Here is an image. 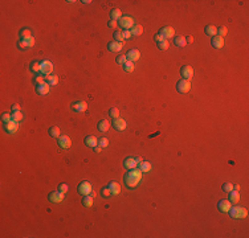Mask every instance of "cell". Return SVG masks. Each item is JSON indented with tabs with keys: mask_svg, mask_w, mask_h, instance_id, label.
<instances>
[{
	"mask_svg": "<svg viewBox=\"0 0 249 238\" xmlns=\"http://www.w3.org/2000/svg\"><path fill=\"white\" fill-rule=\"evenodd\" d=\"M142 175H143V172H142L139 168H133V169H129L126 173L123 176V181H124V185L129 188V189H134L137 188L138 185H139L141 180H142Z\"/></svg>",
	"mask_w": 249,
	"mask_h": 238,
	"instance_id": "6da1fadb",
	"label": "cell"
},
{
	"mask_svg": "<svg viewBox=\"0 0 249 238\" xmlns=\"http://www.w3.org/2000/svg\"><path fill=\"white\" fill-rule=\"evenodd\" d=\"M228 213H229V216L232 218H245L248 216V210L245 208H243V206L235 205V206H231Z\"/></svg>",
	"mask_w": 249,
	"mask_h": 238,
	"instance_id": "7a4b0ae2",
	"label": "cell"
},
{
	"mask_svg": "<svg viewBox=\"0 0 249 238\" xmlns=\"http://www.w3.org/2000/svg\"><path fill=\"white\" fill-rule=\"evenodd\" d=\"M118 25L121 26L123 30H130L133 26L135 25V23H134V19H133L131 16H122L121 19L118 20Z\"/></svg>",
	"mask_w": 249,
	"mask_h": 238,
	"instance_id": "3957f363",
	"label": "cell"
},
{
	"mask_svg": "<svg viewBox=\"0 0 249 238\" xmlns=\"http://www.w3.org/2000/svg\"><path fill=\"white\" fill-rule=\"evenodd\" d=\"M176 90H178V93H180V94H187V93L191 90V82L188 79H180V81H178V83H176Z\"/></svg>",
	"mask_w": 249,
	"mask_h": 238,
	"instance_id": "277c9868",
	"label": "cell"
},
{
	"mask_svg": "<svg viewBox=\"0 0 249 238\" xmlns=\"http://www.w3.org/2000/svg\"><path fill=\"white\" fill-rule=\"evenodd\" d=\"M77 191H78V193L81 196H89L92 193V191H93V187H92V184L89 181H82V183L78 184Z\"/></svg>",
	"mask_w": 249,
	"mask_h": 238,
	"instance_id": "5b68a950",
	"label": "cell"
},
{
	"mask_svg": "<svg viewBox=\"0 0 249 238\" xmlns=\"http://www.w3.org/2000/svg\"><path fill=\"white\" fill-rule=\"evenodd\" d=\"M64 197H65L64 193H61L60 191H56V192H51L48 195V200L53 202V204H60V202L64 201Z\"/></svg>",
	"mask_w": 249,
	"mask_h": 238,
	"instance_id": "8992f818",
	"label": "cell"
},
{
	"mask_svg": "<svg viewBox=\"0 0 249 238\" xmlns=\"http://www.w3.org/2000/svg\"><path fill=\"white\" fill-rule=\"evenodd\" d=\"M70 109L73 110L74 113H84L88 110V103L85 101H78V102H73L70 105Z\"/></svg>",
	"mask_w": 249,
	"mask_h": 238,
	"instance_id": "52a82bcc",
	"label": "cell"
},
{
	"mask_svg": "<svg viewBox=\"0 0 249 238\" xmlns=\"http://www.w3.org/2000/svg\"><path fill=\"white\" fill-rule=\"evenodd\" d=\"M161 36L164 38V40H168V38H171V37H175V30H174V28L172 26H163V28L159 30L158 32Z\"/></svg>",
	"mask_w": 249,
	"mask_h": 238,
	"instance_id": "ba28073f",
	"label": "cell"
},
{
	"mask_svg": "<svg viewBox=\"0 0 249 238\" xmlns=\"http://www.w3.org/2000/svg\"><path fill=\"white\" fill-rule=\"evenodd\" d=\"M180 76L183 77V79H190L194 77V69H192V66H190V65H184V66H182V69H180Z\"/></svg>",
	"mask_w": 249,
	"mask_h": 238,
	"instance_id": "9c48e42d",
	"label": "cell"
},
{
	"mask_svg": "<svg viewBox=\"0 0 249 238\" xmlns=\"http://www.w3.org/2000/svg\"><path fill=\"white\" fill-rule=\"evenodd\" d=\"M57 139H59L57 140V143H59V145L61 148H64V149L70 148V145H72V140H70V138L68 135H61Z\"/></svg>",
	"mask_w": 249,
	"mask_h": 238,
	"instance_id": "30bf717a",
	"label": "cell"
},
{
	"mask_svg": "<svg viewBox=\"0 0 249 238\" xmlns=\"http://www.w3.org/2000/svg\"><path fill=\"white\" fill-rule=\"evenodd\" d=\"M53 72V64L51 61H41V74H45V76H51Z\"/></svg>",
	"mask_w": 249,
	"mask_h": 238,
	"instance_id": "8fae6325",
	"label": "cell"
},
{
	"mask_svg": "<svg viewBox=\"0 0 249 238\" xmlns=\"http://www.w3.org/2000/svg\"><path fill=\"white\" fill-rule=\"evenodd\" d=\"M113 126H114V129L117 131H124L126 130V127H127V123L122 118H115L113 121Z\"/></svg>",
	"mask_w": 249,
	"mask_h": 238,
	"instance_id": "7c38bea8",
	"label": "cell"
},
{
	"mask_svg": "<svg viewBox=\"0 0 249 238\" xmlns=\"http://www.w3.org/2000/svg\"><path fill=\"white\" fill-rule=\"evenodd\" d=\"M4 130H6L8 134H15V132L19 130V125H17V122H15V121H10V122L4 123Z\"/></svg>",
	"mask_w": 249,
	"mask_h": 238,
	"instance_id": "4fadbf2b",
	"label": "cell"
},
{
	"mask_svg": "<svg viewBox=\"0 0 249 238\" xmlns=\"http://www.w3.org/2000/svg\"><path fill=\"white\" fill-rule=\"evenodd\" d=\"M51 90V85L48 82H44V83H40V85H36V93L39 95H45L48 94Z\"/></svg>",
	"mask_w": 249,
	"mask_h": 238,
	"instance_id": "5bb4252c",
	"label": "cell"
},
{
	"mask_svg": "<svg viewBox=\"0 0 249 238\" xmlns=\"http://www.w3.org/2000/svg\"><path fill=\"white\" fill-rule=\"evenodd\" d=\"M126 57H127V61H131V62L135 64V61H138L141 58V52L138 49H130L127 52Z\"/></svg>",
	"mask_w": 249,
	"mask_h": 238,
	"instance_id": "9a60e30c",
	"label": "cell"
},
{
	"mask_svg": "<svg viewBox=\"0 0 249 238\" xmlns=\"http://www.w3.org/2000/svg\"><path fill=\"white\" fill-rule=\"evenodd\" d=\"M84 143H85L88 147L94 148V147H97V145H98V138H97V136H94V135H88L86 138L84 139Z\"/></svg>",
	"mask_w": 249,
	"mask_h": 238,
	"instance_id": "2e32d148",
	"label": "cell"
},
{
	"mask_svg": "<svg viewBox=\"0 0 249 238\" xmlns=\"http://www.w3.org/2000/svg\"><path fill=\"white\" fill-rule=\"evenodd\" d=\"M211 44H212L213 48H216V49H221V48L224 46V37L219 36V34H216V36L212 37Z\"/></svg>",
	"mask_w": 249,
	"mask_h": 238,
	"instance_id": "e0dca14e",
	"label": "cell"
},
{
	"mask_svg": "<svg viewBox=\"0 0 249 238\" xmlns=\"http://www.w3.org/2000/svg\"><path fill=\"white\" fill-rule=\"evenodd\" d=\"M122 48H123V44H122V42H118V41H114V40L108 44V49H109L110 52H113V53L121 52Z\"/></svg>",
	"mask_w": 249,
	"mask_h": 238,
	"instance_id": "ac0fdd59",
	"label": "cell"
},
{
	"mask_svg": "<svg viewBox=\"0 0 249 238\" xmlns=\"http://www.w3.org/2000/svg\"><path fill=\"white\" fill-rule=\"evenodd\" d=\"M137 165H138V161H137L135 157H127V159H124V161H123V167L127 171L133 169V168H137Z\"/></svg>",
	"mask_w": 249,
	"mask_h": 238,
	"instance_id": "d6986e66",
	"label": "cell"
},
{
	"mask_svg": "<svg viewBox=\"0 0 249 238\" xmlns=\"http://www.w3.org/2000/svg\"><path fill=\"white\" fill-rule=\"evenodd\" d=\"M231 201L229 200H220L217 202V208L220 212H224V213H228V210L231 209Z\"/></svg>",
	"mask_w": 249,
	"mask_h": 238,
	"instance_id": "ffe728a7",
	"label": "cell"
},
{
	"mask_svg": "<svg viewBox=\"0 0 249 238\" xmlns=\"http://www.w3.org/2000/svg\"><path fill=\"white\" fill-rule=\"evenodd\" d=\"M97 129H98V131L101 132H108L109 129H110V123L108 119H101V121L98 122V125H97Z\"/></svg>",
	"mask_w": 249,
	"mask_h": 238,
	"instance_id": "44dd1931",
	"label": "cell"
},
{
	"mask_svg": "<svg viewBox=\"0 0 249 238\" xmlns=\"http://www.w3.org/2000/svg\"><path fill=\"white\" fill-rule=\"evenodd\" d=\"M109 189H110V192H112V195H114V196H117V195H119L121 193V185H119L117 181H112V183H109Z\"/></svg>",
	"mask_w": 249,
	"mask_h": 238,
	"instance_id": "7402d4cb",
	"label": "cell"
},
{
	"mask_svg": "<svg viewBox=\"0 0 249 238\" xmlns=\"http://www.w3.org/2000/svg\"><path fill=\"white\" fill-rule=\"evenodd\" d=\"M139 169L143 172V173H147V172H150L151 169H153V165H151L150 161H146V160H142L139 163Z\"/></svg>",
	"mask_w": 249,
	"mask_h": 238,
	"instance_id": "603a6c76",
	"label": "cell"
},
{
	"mask_svg": "<svg viewBox=\"0 0 249 238\" xmlns=\"http://www.w3.org/2000/svg\"><path fill=\"white\" fill-rule=\"evenodd\" d=\"M229 201H231V204H237V202L240 201V193H239V191H231L229 193Z\"/></svg>",
	"mask_w": 249,
	"mask_h": 238,
	"instance_id": "cb8c5ba5",
	"label": "cell"
},
{
	"mask_svg": "<svg viewBox=\"0 0 249 238\" xmlns=\"http://www.w3.org/2000/svg\"><path fill=\"white\" fill-rule=\"evenodd\" d=\"M204 32H206L207 36L213 37V36H216L217 34V28L215 25H207L206 28H204Z\"/></svg>",
	"mask_w": 249,
	"mask_h": 238,
	"instance_id": "d4e9b609",
	"label": "cell"
},
{
	"mask_svg": "<svg viewBox=\"0 0 249 238\" xmlns=\"http://www.w3.org/2000/svg\"><path fill=\"white\" fill-rule=\"evenodd\" d=\"M122 16H123L122 12H121V10H118V8H113V10L110 11V17H112V20L118 21Z\"/></svg>",
	"mask_w": 249,
	"mask_h": 238,
	"instance_id": "484cf974",
	"label": "cell"
},
{
	"mask_svg": "<svg viewBox=\"0 0 249 238\" xmlns=\"http://www.w3.org/2000/svg\"><path fill=\"white\" fill-rule=\"evenodd\" d=\"M130 32H131L133 36H141V34L143 33V26L139 25V24H135V25L130 29Z\"/></svg>",
	"mask_w": 249,
	"mask_h": 238,
	"instance_id": "4316f807",
	"label": "cell"
},
{
	"mask_svg": "<svg viewBox=\"0 0 249 238\" xmlns=\"http://www.w3.org/2000/svg\"><path fill=\"white\" fill-rule=\"evenodd\" d=\"M174 44L176 46L179 48H183L187 45V41H186V37L184 36H178V37H174Z\"/></svg>",
	"mask_w": 249,
	"mask_h": 238,
	"instance_id": "83f0119b",
	"label": "cell"
},
{
	"mask_svg": "<svg viewBox=\"0 0 249 238\" xmlns=\"http://www.w3.org/2000/svg\"><path fill=\"white\" fill-rule=\"evenodd\" d=\"M19 34H20L21 40H25L28 37H32V30H31L29 28H23V29H20Z\"/></svg>",
	"mask_w": 249,
	"mask_h": 238,
	"instance_id": "f1b7e54d",
	"label": "cell"
},
{
	"mask_svg": "<svg viewBox=\"0 0 249 238\" xmlns=\"http://www.w3.org/2000/svg\"><path fill=\"white\" fill-rule=\"evenodd\" d=\"M93 202H94V198H93L90 195H89V196H84V198H82V205L84 206L90 208V206H93Z\"/></svg>",
	"mask_w": 249,
	"mask_h": 238,
	"instance_id": "f546056e",
	"label": "cell"
},
{
	"mask_svg": "<svg viewBox=\"0 0 249 238\" xmlns=\"http://www.w3.org/2000/svg\"><path fill=\"white\" fill-rule=\"evenodd\" d=\"M134 69H135V64L131 62V61H126V62L123 64V70H124L126 73L134 72Z\"/></svg>",
	"mask_w": 249,
	"mask_h": 238,
	"instance_id": "4dcf8cb0",
	"label": "cell"
},
{
	"mask_svg": "<svg viewBox=\"0 0 249 238\" xmlns=\"http://www.w3.org/2000/svg\"><path fill=\"white\" fill-rule=\"evenodd\" d=\"M48 132H49V135L52 138H59V136H61V131H60L59 127H56V126L51 127V129L48 130Z\"/></svg>",
	"mask_w": 249,
	"mask_h": 238,
	"instance_id": "1f68e13d",
	"label": "cell"
},
{
	"mask_svg": "<svg viewBox=\"0 0 249 238\" xmlns=\"http://www.w3.org/2000/svg\"><path fill=\"white\" fill-rule=\"evenodd\" d=\"M31 70H32L33 73H41V62H40V61H33V62L31 64Z\"/></svg>",
	"mask_w": 249,
	"mask_h": 238,
	"instance_id": "d6a6232c",
	"label": "cell"
},
{
	"mask_svg": "<svg viewBox=\"0 0 249 238\" xmlns=\"http://www.w3.org/2000/svg\"><path fill=\"white\" fill-rule=\"evenodd\" d=\"M47 81H48V83H49L51 86H55V85L59 83V77L55 76V74H51V76L47 77Z\"/></svg>",
	"mask_w": 249,
	"mask_h": 238,
	"instance_id": "836d02e7",
	"label": "cell"
},
{
	"mask_svg": "<svg viewBox=\"0 0 249 238\" xmlns=\"http://www.w3.org/2000/svg\"><path fill=\"white\" fill-rule=\"evenodd\" d=\"M24 119V115L21 114V111H13V114H12V121H15V122H21Z\"/></svg>",
	"mask_w": 249,
	"mask_h": 238,
	"instance_id": "e575fe53",
	"label": "cell"
},
{
	"mask_svg": "<svg viewBox=\"0 0 249 238\" xmlns=\"http://www.w3.org/2000/svg\"><path fill=\"white\" fill-rule=\"evenodd\" d=\"M221 189H223V192L229 193L231 191H233V184L232 183H224L221 185Z\"/></svg>",
	"mask_w": 249,
	"mask_h": 238,
	"instance_id": "d590c367",
	"label": "cell"
},
{
	"mask_svg": "<svg viewBox=\"0 0 249 238\" xmlns=\"http://www.w3.org/2000/svg\"><path fill=\"white\" fill-rule=\"evenodd\" d=\"M157 46H158L161 50H167V49H168V46H170V44H168L167 40H163V41H161V42H158V44H157Z\"/></svg>",
	"mask_w": 249,
	"mask_h": 238,
	"instance_id": "8d00e7d4",
	"label": "cell"
},
{
	"mask_svg": "<svg viewBox=\"0 0 249 238\" xmlns=\"http://www.w3.org/2000/svg\"><path fill=\"white\" fill-rule=\"evenodd\" d=\"M101 195H102V197H105V198H108V197H110V196H113V195H112V192H110V189H109V187H102V189H101Z\"/></svg>",
	"mask_w": 249,
	"mask_h": 238,
	"instance_id": "74e56055",
	"label": "cell"
},
{
	"mask_svg": "<svg viewBox=\"0 0 249 238\" xmlns=\"http://www.w3.org/2000/svg\"><path fill=\"white\" fill-rule=\"evenodd\" d=\"M109 115L112 117L113 119H115V118H119V110L117 109V107H112L109 110Z\"/></svg>",
	"mask_w": 249,
	"mask_h": 238,
	"instance_id": "f35d334b",
	"label": "cell"
},
{
	"mask_svg": "<svg viewBox=\"0 0 249 238\" xmlns=\"http://www.w3.org/2000/svg\"><path fill=\"white\" fill-rule=\"evenodd\" d=\"M98 145H100V147H102V148H106L109 145V139L105 138V136H104V138H100L98 139Z\"/></svg>",
	"mask_w": 249,
	"mask_h": 238,
	"instance_id": "ab89813d",
	"label": "cell"
},
{
	"mask_svg": "<svg viewBox=\"0 0 249 238\" xmlns=\"http://www.w3.org/2000/svg\"><path fill=\"white\" fill-rule=\"evenodd\" d=\"M217 33H219V36L224 37L225 34L228 33V28H227L225 25H221V26H219V28H217Z\"/></svg>",
	"mask_w": 249,
	"mask_h": 238,
	"instance_id": "60d3db41",
	"label": "cell"
},
{
	"mask_svg": "<svg viewBox=\"0 0 249 238\" xmlns=\"http://www.w3.org/2000/svg\"><path fill=\"white\" fill-rule=\"evenodd\" d=\"M113 36H114V41H118V42L123 41V34H122V32H119V30H115Z\"/></svg>",
	"mask_w": 249,
	"mask_h": 238,
	"instance_id": "b9f144b4",
	"label": "cell"
},
{
	"mask_svg": "<svg viewBox=\"0 0 249 238\" xmlns=\"http://www.w3.org/2000/svg\"><path fill=\"white\" fill-rule=\"evenodd\" d=\"M23 41L25 42L27 48H32V46L35 45V37H33V36H32V37H28V38H25V40H23Z\"/></svg>",
	"mask_w": 249,
	"mask_h": 238,
	"instance_id": "7bdbcfd3",
	"label": "cell"
},
{
	"mask_svg": "<svg viewBox=\"0 0 249 238\" xmlns=\"http://www.w3.org/2000/svg\"><path fill=\"white\" fill-rule=\"evenodd\" d=\"M126 61H127V57L123 56V54L122 56H117V58H115V62L119 64V65H123Z\"/></svg>",
	"mask_w": 249,
	"mask_h": 238,
	"instance_id": "ee69618b",
	"label": "cell"
},
{
	"mask_svg": "<svg viewBox=\"0 0 249 238\" xmlns=\"http://www.w3.org/2000/svg\"><path fill=\"white\" fill-rule=\"evenodd\" d=\"M2 121H3L4 123L10 122V121H12V115H11V114H8V113H3V114H2Z\"/></svg>",
	"mask_w": 249,
	"mask_h": 238,
	"instance_id": "f6af8a7d",
	"label": "cell"
},
{
	"mask_svg": "<svg viewBox=\"0 0 249 238\" xmlns=\"http://www.w3.org/2000/svg\"><path fill=\"white\" fill-rule=\"evenodd\" d=\"M68 189H69L68 184H64V183H61V184L59 185V191H60L61 193H64V195H65L66 192H68Z\"/></svg>",
	"mask_w": 249,
	"mask_h": 238,
	"instance_id": "bcb514c9",
	"label": "cell"
},
{
	"mask_svg": "<svg viewBox=\"0 0 249 238\" xmlns=\"http://www.w3.org/2000/svg\"><path fill=\"white\" fill-rule=\"evenodd\" d=\"M33 82L36 83V85H40V83H44V77L41 76H36L33 78Z\"/></svg>",
	"mask_w": 249,
	"mask_h": 238,
	"instance_id": "7dc6e473",
	"label": "cell"
},
{
	"mask_svg": "<svg viewBox=\"0 0 249 238\" xmlns=\"http://www.w3.org/2000/svg\"><path fill=\"white\" fill-rule=\"evenodd\" d=\"M122 34H123V40H129V38L133 37V34H131L130 30H123Z\"/></svg>",
	"mask_w": 249,
	"mask_h": 238,
	"instance_id": "c3c4849f",
	"label": "cell"
},
{
	"mask_svg": "<svg viewBox=\"0 0 249 238\" xmlns=\"http://www.w3.org/2000/svg\"><path fill=\"white\" fill-rule=\"evenodd\" d=\"M154 40H155V42H157V44H158V42H161V41H163V40H164V38H163V37H162V36H161V34H159V33H157V34H154Z\"/></svg>",
	"mask_w": 249,
	"mask_h": 238,
	"instance_id": "681fc988",
	"label": "cell"
},
{
	"mask_svg": "<svg viewBox=\"0 0 249 238\" xmlns=\"http://www.w3.org/2000/svg\"><path fill=\"white\" fill-rule=\"evenodd\" d=\"M117 25H118V21H115V20H110L109 23H108V26H109V28H115Z\"/></svg>",
	"mask_w": 249,
	"mask_h": 238,
	"instance_id": "f907efd6",
	"label": "cell"
},
{
	"mask_svg": "<svg viewBox=\"0 0 249 238\" xmlns=\"http://www.w3.org/2000/svg\"><path fill=\"white\" fill-rule=\"evenodd\" d=\"M17 46H19L20 49H23V50H24V49H27V45H25V42L23 41V40H20V41L17 42Z\"/></svg>",
	"mask_w": 249,
	"mask_h": 238,
	"instance_id": "816d5d0a",
	"label": "cell"
},
{
	"mask_svg": "<svg viewBox=\"0 0 249 238\" xmlns=\"http://www.w3.org/2000/svg\"><path fill=\"white\" fill-rule=\"evenodd\" d=\"M11 109L13 110V111H20V109H21V107H20V105H19V103H13V105L11 106Z\"/></svg>",
	"mask_w": 249,
	"mask_h": 238,
	"instance_id": "f5cc1de1",
	"label": "cell"
},
{
	"mask_svg": "<svg viewBox=\"0 0 249 238\" xmlns=\"http://www.w3.org/2000/svg\"><path fill=\"white\" fill-rule=\"evenodd\" d=\"M94 151H96L97 153H100V152L102 151V147H100V145H97V147H94Z\"/></svg>",
	"mask_w": 249,
	"mask_h": 238,
	"instance_id": "db71d44e",
	"label": "cell"
},
{
	"mask_svg": "<svg viewBox=\"0 0 249 238\" xmlns=\"http://www.w3.org/2000/svg\"><path fill=\"white\" fill-rule=\"evenodd\" d=\"M186 41H188V42H194V37H192V36H190L188 38H186Z\"/></svg>",
	"mask_w": 249,
	"mask_h": 238,
	"instance_id": "11a10c76",
	"label": "cell"
},
{
	"mask_svg": "<svg viewBox=\"0 0 249 238\" xmlns=\"http://www.w3.org/2000/svg\"><path fill=\"white\" fill-rule=\"evenodd\" d=\"M233 189H235V191H240V185H239V184L233 185Z\"/></svg>",
	"mask_w": 249,
	"mask_h": 238,
	"instance_id": "9f6ffc18",
	"label": "cell"
},
{
	"mask_svg": "<svg viewBox=\"0 0 249 238\" xmlns=\"http://www.w3.org/2000/svg\"><path fill=\"white\" fill-rule=\"evenodd\" d=\"M90 196H92L93 198H94V197H96V192H94V191H92V193H90Z\"/></svg>",
	"mask_w": 249,
	"mask_h": 238,
	"instance_id": "6f0895ef",
	"label": "cell"
},
{
	"mask_svg": "<svg viewBox=\"0 0 249 238\" xmlns=\"http://www.w3.org/2000/svg\"><path fill=\"white\" fill-rule=\"evenodd\" d=\"M82 3H85V4H89V3H92V2H90V0H84Z\"/></svg>",
	"mask_w": 249,
	"mask_h": 238,
	"instance_id": "680465c9",
	"label": "cell"
}]
</instances>
